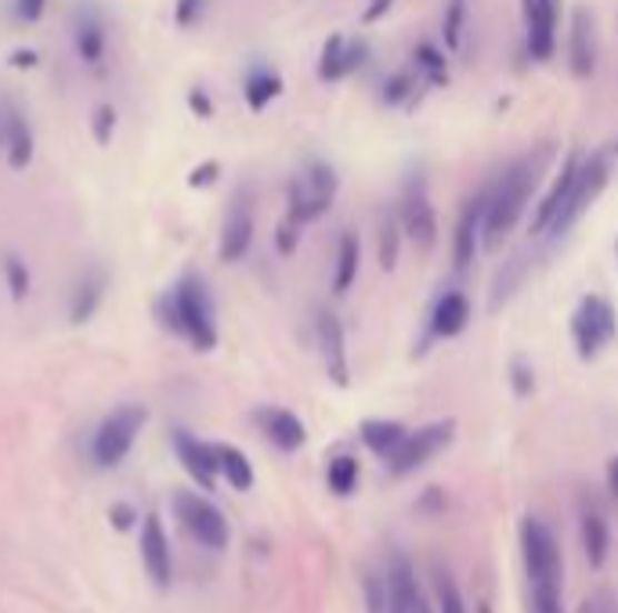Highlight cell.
<instances>
[{
    "instance_id": "cell-28",
    "label": "cell",
    "mask_w": 618,
    "mask_h": 613,
    "mask_svg": "<svg viewBox=\"0 0 618 613\" xmlns=\"http://www.w3.org/2000/svg\"><path fill=\"white\" fill-rule=\"evenodd\" d=\"M358 260H362V245H358V235L343 231L340 235V250H337V268H333V293L343 297L358 279Z\"/></svg>"
},
{
    "instance_id": "cell-26",
    "label": "cell",
    "mask_w": 618,
    "mask_h": 613,
    "mask_svg": "<svg viewBox=\"0 0 618 613\" xmlns=\"http://www.w3.org/2000/svg\"><path fill=\"white\" fill-rule=\"evenodd\" d=\"M406 433L409 430L395 419H366L362 422V444L380 459H391L398 451V444L406 441Z\"/></svg>"
},
{
    "instance_id": "cell-20",
    "label": "cell",
    "mask_w": 618,
    "mask_h": 613,
    "mask_svg": "<svg viewBox=\"0 0 618 613\" xmlns=\"http://www.w3.org/2000/svg\"><path fill=\"white\" fill-rule=\"evenodd\" d=\"M387 613H412L416 595H420V585H416V571L412 560L401 549H395L387 556Z\"/></svg>"
},
{
    "instance_id": "cell-51",
    "label": "cell",
    "mask_w": 618,
    "mask_h": 613,
    "mask_svg": "<svg viewBox=\"0 0 618 613\" xmlns=\"http://www.w3.org/2000/svg\"><path fill=\"white\" fill-rule=\"evenodd\" d=\"M608 488H611V494L618 499V459L608 462Z\"/></svg>"
},
{
    "instance_id": "cell-48",
    "label": "cell",
    "mask_w": 618,
    "mask_h": 613,
    "mask_svg": "<svg viewBox=\"0 0 618 613\" xmlns=\"http://www.w3.org/2000/svg\"><path fill=\"white\" fill-rule=\"evenodd\" d=\"M589 610H594V613H618V600H615L611 592H600L597 600L589 603Z\"/></svg>"
},
{
    "instance_id": "cell-1",
    "label": "cell",
    "mask_w": 618,
    "mask_h": 613,
    "mask_svg": "<svg viewBox=\"0 0 618 613\" xmlns=\"http://www.w3.org/2000/svg\"><path fill=\"white\" fill-rule=\"evenodd\" d=\"M156 321L185 340L199 354L218 346V306H213L210 285L203 274L185 271L181 279L156 300Z\"/></svg>"
},
{
    "instance_id": "cell-36",
    "label": "cell",
    "mask_w": 618,
    "mask_h": 613,
    "mask_svg": "<svg viewBox=\"0 0 618 613\" xmlns=\"http://www.w3.org/2000/svg\"><path fill=\"white\" fill-rule=\"evenodd\" d=\"M416 94V77L406 69V72H395L391 80L383 83V101L387 105H401V101H412Z\"/></svg>"
},
{
    "instance_id": "cell-11",
    "label": "cell",
    "mask_w": 618,
    "mask_h": 613,
    "mask_svg": "<svg viewBox=\"0 0 618 613\" xmlns=\"http://www.w3.org/2000/svg\"><path fill=\"white\" fill-rule=\"evenodd\" d=\"M253 231H257V224H253L250 192H239V195L232 199V207H228L225 228H221V245H218L221 264H239V260L250 253Z\"/></svg>"
},
{
    "instance_id": "cell-47",
    "label": "cell",
    "mask_w": 618,
    "mask_h": 613,
    "mask_svg": "<svg viewBox=\"0 0 618 613\" xmlns=\"http://www.w3.org/2000/svg\"><path fill=\"white\" fill-rule=\"evenodd\" d=\"M391 8H395V0H369V4H366V11H362V22H366V26L380 22L383 14L391 11Z\"/></svg>"
},
{
    "instance_id": "cell-21",
    "label": "cell",
    "mask_w": 618,
    "mask_h": 613,
    "mask_svg": "<svg viewBox=\"0 0 618 613\" xmlns=\"http://www.w3.org/2000/svg\"><path fill=\"white\" fill-rule=\"evenodd\" d=\"M571 69L575 77H594L597 69V19L589 8H575L571 14Z\"/></svg>"
},
{
    "instance_id": "cell-44",
    "label": "cell",
    "mask_w": 618,
    "mask_h": 613,
    "mask_svg": "<svg viewBox=\"0 0 618 613\" xmlns=\"http://www.w3.org/2000/svg\"><path fill=\"white\" fill-rule=\"evenodd\" d=\"M189 109H192V115H199V120H210L213 115V101H210V94L203 91V87H192L189 91Z\"/></svg>"
},
{
    "instance_id": "cell-17",
    "label": "cell",
    "mask_w": 618,
    "mask_h": 613,
    "mask_svg": "<svg viewBox=\"0 0 618 613\" xmlns=\"http://www.w3.org/2000/svg\"><path fill=\"white\" fill-rule=\"evenodd\" d=\"M253 422L261 426V433L268 436L271 444H276L279 451H300L308 441V430H305V422H300L290 408H276V404H265V408H257L253 412Z\"/></svg>"
},
{
    "instance_id": "cell-5",
    "label": "cell",
    "mask_w": 618,
    "mask_h": 613,
    "mask_svg": "<svg viewBox=\"0 0 618 613\" xmlns=\"http://www.w3.org/2000/svg\"><path fill=\"white\" fill-rule=\"evenodd\" d=\"M337 170L329 163L311 159L305 173H297L290 181V195H286V217H293L297 224H311L333 207L337 199Z\"/></svg>"
},
{
    "instance_id": "cell-27",
    "label": "cell",
    "mask_w": 618,
    "mask_h": 613,
    "mask_svg": "<svg viewBox=\"0 0 618 613\" xmlns=\"http://www.w3.org/2000/svg\"><path fill=\"white\" fill-rule=\"evenodd\" d=\"M575 170H579V155L571 152V155L565 159V167H560V178L554 181L550 195L542 199V207L536 210V217H531V235H546V228H550L554 213H557V207H560V199L568 195V188H571V178H575Z\"/></svg>"
},
{
    "instance_id": "cell-4",
    "label": "cell",
    "mask_w": 618,
    "mask_h": 613,
    "mask_svg": "<svg viewBox=\"0 0 618 613\" xmlns=\"http://www.w3.org/2000/svg\"><path fill=\"white\" fill-rule=\"evenodd\" d=\"M604 188H608V159H604L600 152L589 155V159H579V170H575L568 195L560 199V207L554 213L550 228H546V235H554V239L568 235V231L579 224V217L600 199Z\"/></svg>"
},
{
    "instance_id": "cell-45",
    "label": "cell",
    "mask_w": 618,
    "mask_h": 613,
    "mask_svg": "<svg viewBox=\"0 0 618 613\" xmlns=\"http://www.w3.org/2000/svg\"><path fill=\"white\" fill-rule=\"evenodd\" d=\"M510 375H514V390H517V398H528L531 393V372H528V364L517 358L514 364H510Z\"/></svg>"
},
{
    "instance_id": "cell-38",
    "label": "cell",
    "mask_w": 618,
    "mask_h": 613,
    "mask_svg": "<svg viewBox=\"0 0 618 613\" xmlns=\"http://www.w3.org/2000/svg\"><path fill=\"white\" fill-rule=\"evenodd\" d=\"M112 134H117V109H112V105H98L91 112V138L98 144H109Z\"/></svg>"
},
{
    "instance_id": "cell-46",
    "label": "cell",
    "mask_w": 618,
    "mask_h": 613,
    "mask_svg": "<svg viewBox=\"0 0 618 613\" xmlns=\"http://www.w3.org/2000/svg\"><path fill=\"white\" fill-rule=\"evenodd\" d=\"M369 62V43L366 40H348V72L362 69Z\"/></svg>"
},
{
    "instance_id": "cell-32",
    "label": "cell",
    "mask_w": 618,
    "mask_h": 613,
    "mask_svg": "<svg viewBox=\"0 0 618 613\" xmlns=\"http://www.w3.org/2000/svg\"><path fill=\"white\" fill-rule=\"evenodd\" d=\"M0 271H4V285H8L11 300L22 303L26 297H30L33 274H30V264H26L19 253H4V257H0Z\"/></svg>"
},
{
    "instance_id": "cell-25",
    "label": "cell",
    "mask_w": 618,
    "mask_h": 613,
    "mask_svg": "<svg viewBox=\"0 0 618 613\" xmlns=\"http://www.w3.org/2000/svg\"><path fill=\"white\" fill-rule=\"evenodd\" d=\"M279 94H282V77L268 66H253L247 72V80H242V98H247V105L253 112L268 109Z\"/></svg>"
},
{
    "instance_id": "cell-19",
    "label": "cell",
    "mask_w": 618,
    "mask_h": 613,
    "mask_svg": "<svg viewBox=\"0 0 618 613\" xmlns=\"http://www.w3.org/2000/svg\"><path fill=\"white\" fill-rule=\"evenodd\" d=\"M315 332H319V350L326 361V375L333 379L337 386L351 383V369H348V350H343V325L337 314L319 311V321H315Z\"/></svg>"
},
{
    "instance_id": "cell-16",
    "label": "cell",
    "mask_w": 618,
    "mask_h": 613,
    "mask_svg": "<svg viewBox=\"0 0 618 613\" xmlns=\"http://www.w3.org/2000/svg\"><path fill=\"white\" fill-rule=\"evenodd\" d=\"M141 563H146L156 589H170L175 566H170V542H167L160 513H149L146 523H141Z\"/></svg>"
},
{
    "instance_id": "cell-18",
    "label": "cell",
    "mask_w": 618,
    "mask_h": 613,
    "mask_svg": "<svg viewBox=\"0 0 618 613\" xmlns=\"http://www.w3.org/2000/svg\"><path fill=\"white\" fill-rule=\"evenodd\" d=\"M106 293H109V271L102 264H91L77 279L73 293H69V321L73 325H88L98 314V306L106 303Z\"/></svg>"
},
{
    "instance_id": "cell-37",
    "label": "cell",
    "mask_w": 618,
    "mask_h": 613,
    "mask_svg": "<svg viewBox=\"0 0 618 613\" xmlns=\"http://www.w3.org/2000/svg\"><path fill=\"white\" fill-rule=\"evenodd\" d=\"M464 14H467L464 0H449V11H445V26H441L449 48H459V43H464Z\"/></svg>"
},
{
    "instance_id": "cell-50",
    "label": "cell",
    "mask_w": 618,
    "mask_h": 613,
    "mask_svg": "<svg viewBox=\"0 0 618 613\" xmlns=\"http://www.w3.org/2000/svg\"><path fill=\"white\" fill-rule=\"evenodd\" d=\"M131 520H134L131 505H117V509H112V523H117L120 531H127V527H131Z\"/></svg>"
},
{
    "instance_id": "cell-31",
    "label": "cell",
    "mask_w": 618,
    "mask_h": 613,
    "mask_svg": "<svg viewBox=\"0 0 618 613\" xmlns=\"http://www.w3.org/2000/svg\"><path fill=\"white\" fill-rule=\"evenodd\" d=\"M412 62H416V77H423L430 87L449 83V66H445V54L435 43H420V48L412 51Z\"/></svg>"
},
{
    "instance_id": "cell-53",
    "label": "cell",
    "mask_w": 618,
    "mask_h": 613,
    "mask_svg": "<svg viewBox=\"0 0 618 613\" xmlns=\"http://www.w3.org/2000/svg\"><path fill=\"white\" fill-rule=\"evenodd\" d=\"M0 144H4V123H0Z\"/></svg>"
},
{
    "instance_id": "cell-8",
    "label": "cell",
    "mask_w": 618,
    "mask_h": 613,
    "mask_svg": "<svg viewBox=\"0 0 618 613\" xmlns=\"http://www.w3.org/2000/svg\"><path fill=\"white\" fill-rule=\"evenodd\" d=\"M452 436H456L452 419L430 422V426H420L416 433H406V441H401L395 455L387 459V470H391V476H409L416 470H423L430 459L441 455V451L452 444Z\"/></svg>"
},
{
    "instance_id": "cell-7",
    "label": "cell",
    "mask_w": 618,
    "mask_h": 613,
    "mask_svg": "<svg viewBox=\"0 0 618 613\" xmlns=\"http://www.w3.org/2000/svg\"><path fill=\"white\" fill-rule=\"evenodd\" d=\"M571 335H575V350H579V358L594 361L600 350L618 335L615 306L604 297H582L579 306H575V314H571Z\"/></svg>"
},
{
    "instance_id": "cell-9",
    "label": "cell",
    "mask_w": 618,
    "mask_h": 613,
    "mask_svg": "<svg viewBox=\"0 0 618 613\" xmlns=\"http://www.w3.org/2000/svg\"><path fill=\"white\" fill-rule=\"evenodd\" d=\"M175 509H178L181 527L189 531L199 545H207L213 552L228 549V520L221 516V509L210 499H199V494H192V491H178Z\"/></svg>"
},
{
    "instance_id": "cell-39",
    "label": "cell",
    "mask_w": 618,
    "mask_h": 613,
    "mask_svg": "<svg viewBox=\"0 0 618 613\" xmlns=\"http://www.w3.org/2000/svg\"><path fill=\"white\" fill-rule=\"evenodd\" d=\"M207 4H210V0H175V22H178V29H192V26L203 22Z\"/></svg>"
},
{
    "instance_id": "cell-3",
    "label": "cell",
    "mask_w": 618,
    "mask_h": 613,
    "mask_svg": "<svg viewBox=\"0 0 618 613\" xmlns=\"http://www.w3.org/2000/svg\"><path fill=\"white\" fill-rule=\"evenodd\" d=\"M521 556L531 581V610L565 613V600H560V549L554 531L539 516L521 520Z\"/></svg>"
},
{
    "instance_id": "cell-43",
    "label": "cell",
    "mask_w": 618,
    "mask_h": 613,
    "mask_svg": "<svg viewBox=\"0 0 618 613\" xmlns=\"http://www.w3.org/2000/svg\"><path fill=\"white\" fill-rule=\"evenodd\" d=\"M218 178H221V163H213V159H207V163H199V167L189 173V188H210Z\"/></svg>"
},
{
    "instance_id": "cell-29",
    "label": "cell",
    "mask_w": 618,
    "mask_h": 613,
    "mask_svg": "<svg viewBox=\"0 0 618 613\" xmlns=\"http://www.w3.org/2000/svg\"><path fill=\"white\" fill-rule=\"evenodd\" d=\"M213 448H218L221 476H225L236 491H250V488H253V465H250V459L242 455L239 448H232V444H213Z\"/></svg>"
},
{
    "instance_id": "cell-42",
    "label": "cell",
    "mask_w": 618,
    "mask_h": 613,
    "mask_svg": "<svg viewBox=\"0 0 618 613\" xmlns=\"http://www.w3.org/2000/svg\"><path fill=\"white\" fill-rule=\"evenodd\" d=\"M44 11H48V0H16V19L26 26L44 19Z\"/></svg>"
},
{
    "instance_id": "cell-33",
    "label": "cell",
    "mask_w": 618,
    "mask_h": 613,
    "mask_svg": "<svg viewBox=\"0 0 618 613\" xmlns=\"http://www.w3.org/2000/svg\"><path fill=\"white\" fill-rule=\"evenodd\" d=\"M398 253H401V221H398V213H383L380 217V239H377L380 268L383 271H395Z\"/></svg>"
},
{
    "instance_id": "cell-6",
    "label": "cell",
    "mask_w": 618,
    "mask_h": 613,
    "mask_svg": "<svg viewBox=\"0 0 618 613\" xmlns=\"http://www.w3.org/2000/svg\"><path fill=\"white\" fill-rule=\"evenodd\" d=\"M149 412L141 404H120L112 408V412L102 419V426L94 433V444H91V455L94 465H102V470H117V465L131 455V448L138 441L141 426H146Z\"/></svg>"
},
{
    "instance_id": "cell-23",
    "label": "cell",
    "mask_w": 618,
    "mask_h": 613,
    "mask_svg": "<svg viewBox=\"0 0 618 613\" xmlns=\"http://www.w3.org/2000/svg\"><path fill=\"white\" fill-rule=\"evenodd\" d=\"M470 325V300L464 293H445L435 303V314H430V335L435 340H452Z\"/></svg>"
},
{
    "instance_id": "cell-22",
    "label": "cell",
    "mask_w": 618,
    "mask_h": 613,
    "mask_svg": "<svg viewBox=\"0 0 618 613\" xmlns=\"http://www.w3.org/2000/svg\"><path fill=\"white\" fill-rule=\"evenodd\" d=\"M4 152H8V167L11 170H26L33 163V149H37V141H33V127L30 120L19 112V109H8L4 120Z\"/></svg>"
},
{
    "instance_id": "cell-52",
    "label": "cell",
    "mask_w": 618,
    "mask_h": 613,
    "mask_svg": "<svg viewBox=\"0 0 618 613\" xmlns=\"http://www.w3.org/2000/svg\"><path fill=\"white\" fill-rule=\"evenodd\" d=\"M412 613H435V610H430V603H427V595H423V592L416 595V603H412Z\"/></svg>"
},
{
    "instance_id": "cell-24",
    "label": "cell",
    "mask_w": 618,
    "mask_h": 613,
    "mask_svg": "<svg viewBox=\"0 0 618 613\" xmlns=\"http://www.w3.org/2000/svg\"><path fill=\"white\" fill-rule=\"evenodd\" d=\"M579 534H582V552L589 566H604L608 560V549H611V531H608V520L597 505H586L582 516H579Z\"/></svg>"
},
{
    "instance_id": "cell-12",
    "label": "cell",
    "mask_w": 618,
    "mask_h": 613,
    "mask_svg": "<svg viewBox=\"0 0 618 613\" xmlns=\"http://www.w3.org/2000/svg\"><path fill=\"white\" fill-rule=\"evenodd\" d=\"M106 14L94 0H80V8L73 14V48L83 66H102L106 58Z\"/></svg>"
},
{
    "instance_id": "cell-35",
    "label": "cell",
    "mask_w": 618,
    "mask_h": 613,
    "mask_svg": "<svg viewBox=\"0 0 618 613\" xmlns=\"http://www.w3.org/2000/svg\"><path fill=\"white\" fill-rule=\"evenodd\" d=\"M435 595H438V613H467V603L459 595L452 574L441 571V566L435 571Z\"/></svg>"
},
{
    "instance_id": "cell-41",
    "label": "cell",
    "mask_w": 618,
    "mask_h": 613,
    "mask_svg": "<svg viewBox=\"0 0 618 613\" xmlns=\"http://www.w3.org/2000/svg\"><path fill=\"white\" fill-rule=\"evenodd\" d=\"M366 606L369 613H387V581L383 577H366Z\"/></svg>"
},
{
    "instance_id": "cell-10",
    "label": "cell",
    "mask_w": 618,
    "mask_h": 613,
    "mask_svg": "<svg viewBox=\"0 0 618 613\" xmlns=\"http://www.w3.org/2000/svg\"><path fill=\"white\" fill-rule=\"evenodd\" d=\"M398 221L401 231L420 245V250H435L438 242V217L435 207H430V195H427V184L423 178H412L406 184V192H401V207H398Z\"/></svg>"
},
{
    "instance_id": "cell-34",
    "label": "cell",
    "mask_w": 618,
    "mask_h": 613,
    "mask_svg": "<svg viewBox=\"0 0 618 613\" xmlns=\"http://www.w3.org/2000/svg\"><path fill=\"white\" fill-rule=\"evenodd\" d=\"M358 476H362V470H358V459H355V455H337V459H329L326 480H329V491L340 494V499H348V494L358 488Z\"/></svg>"
},
{
    "instance_id": "cell-15",
    "label": "cell",
    "mask_w": 618,
    "mask_h": 613,
    "mask_svg": "<svg viewBox=\"0 0 618 613\" xmlns=\"http://www.w3.org/2000/svg\"><path fill=\"white\" fill-rule=\"evenodd\" d=\"M485 207H488V192L474 195L467 202L464 217H459L456 239H452V264H456V271H467L474 264V257H478V250H481V239H485Z\"/></svg>"
},
{
    "instance_id": "cell-55",
    "label": "cell",
    "mask_w": 618,
    "mask_h": 613,
    "mask_svg": "<svg viewBox=\"0 0 618 613\" xmlns=\"http://www.w3.org/2000/svg\"><path fill=\"white\" fill-rule=\"evenodd\" d=\"M615 253H618V245H615Z\"/></svg>"
},
{
    "instance_id": "cell-14",
    "label": "cell",
    "mask_w": 618,
    "mask_h": 613,
    "mask_svg": "<svg viewBox=\"0 0 618 613\" xmlns=\"http://www.w3.org/2000/svg\"><path fill=\"white\" fill-rule=\"evenodd\" d=\"M557 4L560 0H521L525 11V40L531 58H550L557 43Z\"/></svg>"
},
{
    "instance_id": "cell-13",
    "label": "cell",
    "mask_w": 618,
    "mask_h": 613,
    "mask_svg": "<svg viewBox=\"0 0 618 613\" xmlns=\"http://www.w3.org/2000/svg\"><path fill=\"white\" fill-rule=\"evenodd\" d=\"M175 451H178V462L185 465V473H189L203 491H213V484H218V476H221L218 448L199 441L189 430H175Z\"/></svg>"
},
{
    "instance_id": "cell-54",
    "label": "cell",
    "mask_w": 618,
    "mask_h": 613,
    "mask_svg": "<svg viewBox=\"0 0 618 613\" xmlns=\"http://www.w3.org/2000/svg\"><path fill=\"white\" fill-rule=\"evenodd\" d=\"M615 152H618V141H615Z\"/></svg>"
},
{
    "instance_id": "cell-2",
    "label": "cell",
    "mask_w": 618,
    "mask_h": 613,
    "mask_svg": "<svg viewBox=\"0 0 618 613\" xmlns=\"http://www.w3.org/2000/svg\"><path fill=\"white\" fill-rule=\"evenodd\" d=\"M554 163V144H542V149L521 155L517 163L507 167V173L496 181V188H488V207H485V250H496L514 231V224L521 221L528 210L531 192L539 188L546 167Z\"/></svg>"
},
{
    "instance_id": "cell-49",
    "label": "cell",
    "mask_w": 618,
    "mask_h": 613,
    "mask_svg": "<svg viewBox=\"0 0 618 613\" xmlns=\"http://www.w3.org/2000/svg\"><path fill=\"white\" fill-rule=\"evenodd\" d=\"M37 62H40V54L30 51V48H26V51H11V66H16V69H33Z\"/></svg>"
},
{
    "instance_id": "cell-40",
    "label": "cell",
    "mask_w": 618,
    "mask_h": 613,
    "mask_svg": "<svg viewBox=\"0 0 618 613\" xmlns=\"http://www.w3.org/2000/svg\"><path fill=\"white\" fill-rule=\"evenodd\" d=\"M300 228H305V224H297L293 217H286V221L276 228V250H279L282 257H290V253L297 250V242H300Z\"/></svg>"
},
{
    "instance_id": "cell-30",
    "label": "cell",
    "mask_w": 618,
    "mask_h": 613,
    "mask_svg": "<svg viewBox=\"0 0 618 613\" xmlns=\"http://www.w3.org/2000/svg\"><path fill=\"white\" fill-rule=\"evenodd\" d=\"M348 77V40L340 33H333L322 43V54H319V80L322 83H333Z\"/></svg>"
}]
</instances>
